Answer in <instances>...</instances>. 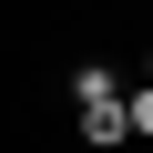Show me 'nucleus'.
<instances>
[{
  "label": "nucleus",
  "mask_w": 153,
  "mask_h": 153,
  "mask_svg": "<svg viewBox=\"0 0 153 153\" xmlns=\"http://www.w3.org/2000/svg\"><path fill=\"white\" fill-rule=\"evenodd\" d=\"M61 92H71V143L82 153H123V82H112V61H71L61 71Z\"/></svg>",
  "instance_id": "f257e3e1"
},
{
  "label": "nucleus",
  "mask_w": 153,
  "mask_h": 153,
  "mask_svg": "<svg viewBox=\"0 0 153 153\" xmlns=\"http://www.w3.org/2000/svg\"><path fill=\"white\" fill-rule=\"evenodd\" d=\"M153 133V82H123V143Z\"/></svg>",
  "instance_id": "f03ea898"
},
{
  "label": "nucleus",
  "mask_w": 153,
  "mask_h": 153,
  "mask_svg": "<svg viewBox=\"0 0 153 153\" xmlns=\"http://www.w3.org/2000/svg\"><path fill=\"white\" fill-rule=\"evenodd\" d=\"M143 82H153V41H143Z\"/></svg>",
  "instance_id": "7ed1b4c3"
}]
</instances>
